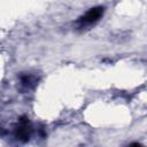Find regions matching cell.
Listing matches in <instances>:
<instances>
[{
    "label": "cell",
    "instance_id": "2",
    "mask_svg": "<svg viewBox=\"0 0 147 147\" xmlns=\"http://www.w3.org/2000/svg\"><path fill=\"white\" fill-rule=\"evenodd\" d=\"M103 14V7H94V8H91L88 11L85 13L84 16L80 17L79 20V23L82 24H92L94 22H96Z\"/></svg>",
    "mask_w": 147,
    "mask_h": 147
},
{
    "label": "cell",
    "instance_id": "3",
    "mask_svg": "<svg viewBox=\"0 0 147 147\" xmlns=\"http://www.w3.org/2000/svg\"><path fill=\"white\" fill-rule=\"evenodd\" d=\"M21 80H22V84H23L24 86H26V87H31V86L34 84L33 77H32V76H30V75H25V76H22Z\"/></svg>",
    "mask_w": 147,
    "mask_h": 147
},
{
    "label": "cell",
    "instance_id": "1",
    "mask_svg": "<svg viewBox=\"0 0 147 147\" xmlns=\"http://www.w3.org/2000/svg\"><path fill=\"white\" fill-rule=\"evenodd\" d=\"M31 125H30V122H29V118L23 116L18 119V123L15 127V137L25 142L30 139V136H31Z\"/></svg>",
    "mask_w": 147,
    "mask_h": 147
}]
</instances>
